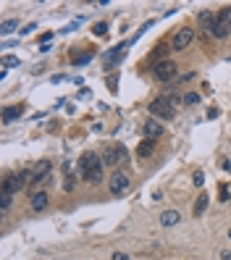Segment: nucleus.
I'll return each mask as SVG.
<instances>
[{
	"instance_id": "1",
	"label": "nucleus",
	"mask_w": 231,
	"mask_h": 260,
	"mask_svg": "<svg viewBox=\"0 0 231 260\" xmlns=\"http://www.w3.org/2000/svg\"><path fill=\"white\" fill-rule=\"evenodd\" d=\"M103 168H105V163L97 152H84L79 158V163H76L79 179H84L87 184H100L103 181Z\"/></svg>"
},
{
	"instance_id": "2",
	"label": "nucleus",
	"mask_w": 231,
	"mask_h": 260,
	"mask_svg": "<svg viewBox=\"0 0 231 260\" xmlns=\"http://www.w3.org/2000/svg\"><path fill=\"white\" fill-rule=\"evenodd\" d=\"M29 181H32V168H24V171H19V173H8V176L3 179V192L19 195Z\"/></svg>"
},
{
	"instance_id": "3",
	"label": "nucleus",
	"mask_w": 231,
	"mask_h": 260,
	"mask_svg": "<svg viewBox=\"0 0 231 260\" xmlns=\"http://www.w3.org/2000/svg\"><path fill=\"white\" fill-rule=\"evenodd\" d=\"M100 158H103L105 166H118V163H126L129 160V152H126L124 144H105Z\"/></svg>"
},
{
	"instance_id": "4",
	"label": "nucleus",
	"mask_w": 231,
	"mask_h": 260,
	"mask_svg": "<svg viewBox=\"0 0 231 260\" xmlns=\"http://www.w3.org/2000/svg\"><path fill=\"white\" fill-rule=\"evenodd\" d=\"M147 111H150V116H152V118H166V121H168V118H173V116H176V111L171 108V105H168V100H166L163 95H158L155 100H150Z\"/></svg>"
},
{
	"instance_id": "5",
	"label": "nucleus",
	"mask_w": 231,
	"mask_h": 260,
	"mask_svg": "<svg viewBox=\"0 0 231 260\" xmlns=\"http://www.w3.org/2000/svg\"><path fill=\"white\" fill-rule=\"evenodd\" d=\"M192 42H195V29H192V27H179V29H176V32H173L171 48L181 53V50H187Z\"/></svg>"
},
{
	"instance_id": "6",
	"label": "nucleus",
	"mask_w": 231,
	"mask_h": 260,
	"mask_svg": "<svg viewBox=\"0 0 231 260\" xmlns=\"http://www.w3.org/2000/svg\"><path fill=\"white\" fill-rule=\"evenodd\" d=\"M176 71H179V68H176V63L168 60V58L152 66V74H155L158 82H176Z\"/></svg>"
},
{
	"instance_id": "7",
	"label": "nucleus",
	"mask_w": 231,
	"mask_h": 260,
	"mask_svg": "<svg viewBox=\"0 0 231 260\" xmlns=\"http://www.w3.org/2000/svg\"><path fill=\"white\" fill-rule=\"evenodd\" d=\"M129 187H132V179H129L124 171H116L113 176L108 179V189H111V195H113V197H121Z\"/></svg>"
},
{
	"instance_id": "8",
	"label": "nucleus",
	"mask_w": 231,
	"mask_h": 260,
	"mask_svg": "<svg viewBox=\"0 0 231 260\" xmlns=\"http://www.w3.org/2000/svg\"><path fill=\"white\" fill-rule=\"evenodd\" d=\"M126 50H129V42H118L116 48H111L103 56V66L105 68H113V66H118L121 60H124V56H126Z\"/></svg>"
},
{
	"instance_id": "9",
	"label": "nucleus",
	"mask_w": 231,
	"mask_h": 260,
	"mask_svg": "<svg viewBox=\"0 0 231 260\" xmlns=\"http://www.w3.org/2000/svg\"><path fill=\"white\" fill-rule=\"evenodd\" d=\"M163 132H166V129H163V124H160V121L158 118H147V121H144V137H147V140H158V137H163Z\"/></svg>"
},
{
	"instance_id": "10",
	"label": "nucleus",
	"mask_w": 231,
	"mask_h": 260,
	"mask_svg": "<svg viewBox=\"0 0 231 260\" xmlns=\"http://www.w3.org/2000/svg\"><path fill=\"white\" fill-rule=\"evenodd\" d=\"M50 176V160H42L32 168V184H40V181H48Z\"/></svg>"
},
{
	"instance_id": "11",
	"label": "nucleus",
	"mask_w": 231,
	"mask_h": 260,
	"mask_svg": "<svg viewBox=\"0 0 231 260\" xmlns=\"http://www.w3.org/2000/svg\"><path fill=\"white\" fill-rule=\"evenodd\" d=\"M231 32V24H226V21H218V16H215V24L210 29V37L213 40H223V37H229Z\"/></svg>"
},
{
	"instance_id": "12",
	"label": "nucleus",
	"mask_w": 231,
	"mask_h": 260,
	"mask_svg": "<svg viewBox=\"0 0 231 260\" xmlns=\"http://www.w3.org/2000/svg\"><path fill=\"white\" fill-rule=\"evenodd\" d=\"M207 202H210V197H207V195L202 192V195H200L197 200H195V208H192V216H195V218H202V216H205V210H207Z\"/></svg>"
},
{
	"instance_id": "13",
	"label": "nucleus",
	"mask_w": 231,
	"mask_h": 260,
	"mask_svg": "<svg viewBox=\"0 0 231 260\" xmlns=\"http://www.w3.org/2000/svg\"><path fill=\"white\" fill-rule=\"evenodd\" d=\"M48 202H50L48 192H34V195H32V210H34V213L45 210V208H48Z\"/></svg>"
},
{
	"instance_id": "14",
	"label": "nucleus",
	"mask_w": 231,
	"mask_h": 260,
	"mask_svg": "<svg viewBox=\"0 0 231 260\" xmlns=\"http://www.w3.org/2000/svg\"><path fill=\"white\" fill-rule=\"evenodd\" d=\"M181 221V213L179 210H166L163 216H160V224H163L166 229H171V226H176Z\"/></svg>"
},
{
	"instance_id": "15",
	"label": "nucleus",
	"mask_w": 231,
	"mask_h": 260,
	"mask_svg": "<svg viewBox=\"0 0 231 260\" xmlns=\"http://www.w3.org/2000/svg\"><path fill=\"white\" fill-rule=\"evenodd\" d=\"M21 116V105H8V108H3V124H11V121H16Z\"/></svg>"
},
{
	"instance_id": "16",
	"label": "nucleus",
	"mask_w": 231,
	"mask_h": 260,
	"mask_svg": "<svg viewBox=\"0 0 231 260\" xmlns=\"http://www.w3.org/2000/svg\"><path fill=\"white\" fill-rule=\"evenodd\" d=\"M152 150H155V140H144V142H140V147H137V155H140V158H150Z\"/></svg>"
},
{
	"instance_id": "17",
	"label": "nucleus",
	"mask_w": 231,
	"mask_h": 260,
	"mask_svg": "<svg viewBox=\"0 0 231 260\" xmlns=\"http://www.w3.org/2000/svg\"><path fill=\"white\" fill-rule=\"evenodd\" d=\"M166 56H168V42H166V45H163V42H160V45H158V48H155V50H152V53H150V58H152V60H155V63H160V60H166Z\"/></svg>"
},
{
	"instance_id": "18",
	"label": "nucleus",
	"mask_w": 231,
	"mask_h": 260,
	"mask_svg": "<svg viewBox=\"0 0 231 260\" xmlns=\"http://www.w3.org/2000/svg\"><path fill=\"white\" fill-rule=\"evenodd\" d=\"M163 97H166V100H168V105H171V108H173V111H179V108H181V103H184V97H181L179 92H166Z\"/></svg>"
},
{
	"instance_id": "19",
	"label": "nucleus",
	"mask_w": 231,
	"mask_h": 260,
	"mask_svg": "<svg viewBox=\"0 0 231 260\" xmlns=\"http://www.w3.org/2000/svg\"><path fill=\"white\" fill-rule=\"evenodd\" d=\"M19 29V19H5L3 24H0V34H11Z\"/></svg>"
},
{
	"instance_id": "20",
	"label": "nucleus",
	"mask_w": 231,
	"mask_h": 260,
	"mask_svg": "<svg viewBox=\"0 0 231 260\" xmlns=\"http://www.w3.org/2000/svg\"><path fill=\"white\" fill-rule=\"evenodd\" d=\"M11 202H13V195H8V192H3V195H0V210H3V213H8Z\"/></svg>"
},
{
	"instance_id": "21",
	"label": "nucleus",
	"mask_w": 231,
	"mask_h": 260,
	"mask_svg": "<svg viewBox=\"0 0 231 260\" xmlns=\"http://www.w3.org/2000/svg\"><path fill=\"white\" fill-rule=\"evenodd\" d=\"M13 66H19V58L16 56H5L3 58V74L8 71V68H13Z\"/></svg>"
},
{
	"instance_id": "22",
	"label": "nucleus",
	"mask_w": 231,
	"mask_h": 260,
	"mask_svg": "<svg viewBox=\"0 0 231 260\" xmlns=\"http://www.w3.org/2000/svg\"><path fill=\"white\" fill-rule=\"evenodd\" d=\"M92 34H95V37H105L108 34V24H105V21L95 24V27H92Z\"/></svg>"
},
{
	"instance_id": "23",
	"label": "nucleus",
	"mask_w": 231,
	"mask_h": 260,
	"mask_svg": "<svg viewBox=\"0 0 231 260\" xmlns=\"http://www.w3.org/2000/svg\"><path fill=\"white\" fill-rule=\"evenodd\" d=\"M184 103H187V105H197L200 103V92H187V95H184Z\"/></svg>"
},
{
	"instance_id": "24",
	"label": "nucleus",
	"mask_w": 231,
	"mask_h": 260,
	"mask_svg": "<svg viewBox=\"0 0 231 260\" xmlns=\"http://www.w3.org/2000/svg\"><path fill=\"white\" fill-rule=\"evenodd\" d=\"M89 60H92V53H87V56H76L74 58V66H87Z\"/></svg>"
},
{
	"instance_id": "25",
	"label": "nucleus",
	"mask_w": 231,
	"mask_h": 260,
	"mask_svg": "<svg viewBox=\"0 0 231 260\" xmlns=\"http://www.w3.org/2000/svg\"><path fill=\"white\" fill-rule=\"evenodd\" d=\"M218 195H221V202H229V200H231V192H229V187H226V184H221Z\"/></svg>"
},
{
	"instance_id": "26",
	"label": "nucleus",
	"mask_w": 231,
	"mask_h": 260,
	"mask_svg": "<svg viewBox=\"0 0 231 260\" xmlns=\"http://www.w3.org/2000/svg\"><path fill=\"white\" fill-rule=\"evenodd\" d=\"M192 181H195V187H202V184H205V173H202V171H195Z\"/></svg>"
},
{
	"instance_id": "27",
	"label": "nucleus",
	"mask_w": 231,
	"mask_h": 260,
	"mask_svg": "<svg viewBox=\"0 0 231 260\" xmlns=\"http://www.w3.org/2000/svg\"><path fill=\"white\" fill-rule=\"evenodd\" d=\"M192 79H195V71H187L184 76H179V79H176V82H192Z\"/></svg>"
},
{
	"instance_id": "28",
	"label": "nucleus",
	"mask_w": 231,
	"mask_h": 260,
	"mask_svg": "<svg viewBox=\"0 0 231 260\" xmlns=\"http://www.w3.org/2000/svg\"><path fill=\"white\" fill-rule=\"evenodd\" d=\"M207 118H210V121L218 118V108H210V111H207Z\"/></svg>"
},
{
	"instance_id": "29",
	"label": "nucleus",
	"mask_w": 231,
	"mask_h": 260,
	"mask_svg": "<svg viewBox=\"0 0 231 260\" xmlns=\"http://www.w3.org/2000/svg\"><path fill=\"white\" fill-rule=\"evenodd\" d=\"M34 27H37V24H27L24 29H21V34H29V32H34Z\"/></svg>"
},
{
	"instance_id": "30",
	"label": "nucleus",
	"mask_w": 231,
	"mask_h": 260,
	"mask_svg": "<svg viewBox=\"0 0 231 260\" xmlns=\"http://www.w3.org/2000/svg\"><path fill=\"white\" fill-rule=\"evenodd\" d=\"M113 260H129V255H124V252H113Z\"/></svg>"
},
{
	"instance_id": "31",
	"label": "nucleus",
	"mask_w": 231,
	"mask_h": 260,
	"mask_svg": "<svg viewBox=\"0 0 231 260\" xmlns=\"http://www.w3.org/2000/svg\"><path fill=\"white\" fill-rule=\"evenodd\" d=\"M16 45H19L16 40H5V42H3V48H16Z\"/></svg>"
},
{
	"instance_id": "32",
	"label": "nucleus",
	"mask_w": 231,
	"mask_h": 260,
	"mask_svg": "<svg viewBox=\"0 0 231 260\" xmlns=\"http://www.w3.org/2000/svg\"><path fill=\"white\" fill-rule=\"evenodd\" d=\"M221 260H231V252L229 250H221Z\"/></svg>"
},
{
	"instance_id": "33",
	"label": "nucleus",
	"mask_w": 231,
	"mask_h": 260,
	"mask_svg": "<svg viewBox=\"0 0 231 260\" xmlns=\"http://www.w3.org/2000/svg\"><path fill=\"white\" fill-rule=\"evenodd\" d=\"M223 171H229V173H231V158H229V160H223Z\"/></svg>"
},
{
	"instance_id": "34",
	"label": "nucleus",
	"mask_w": 231,
	"mask_h": 260,
	"mask_svg": "<svg viewBox=\"0 0 231 260\" xmlns=\"http://www.w3.org/2000/svg\"><path fill=\"white\" fill-rule=\"evenodd\" d=\"M229 236H231V229H229Z\"/></svg>"
}]
</instances>
